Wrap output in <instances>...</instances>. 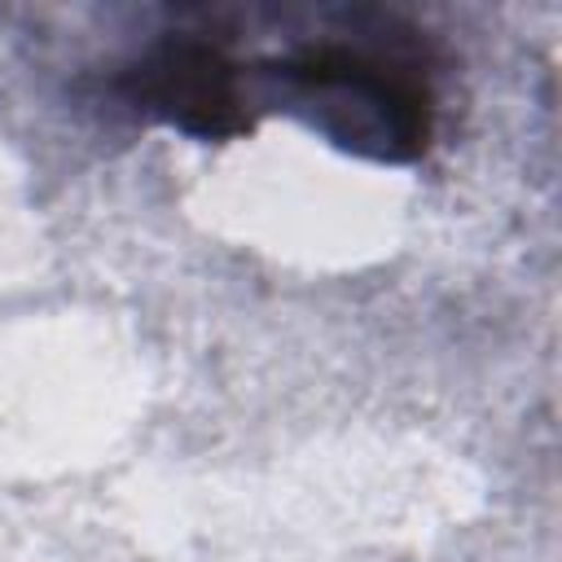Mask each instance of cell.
<instances>
[{"label": "cell", "instance_id": "obj_1", "mask_svg": "<svg viewBox=\"0 0 562 562\" xmlns=\"http://www.w3.org/2000/svg\"><path fill=\"white\" fill-rule=\"evenodd\" d=\"M255 83L325 140L378 162H408L430 140L435 105L422 70L373 44L316 40L268 61Z\"/></svg>", "mask_w": 562, "mask_h": 562}, {"label": "cell", "instance_id": "obj_2", "mask_svg": "<svg viewBox=\"0 0 562 562\" xmlns=\"http://www.w3.org/2000/svg\"><path fill=\"white\" fill-rule=\"evenodd\" d=\"M136 110L167 119L189 136H237L250 127V79L246 66L224 57L215 44L171 35L149 48L127 79Z\"/></svg>", "mask_w": 562, "mask_h": 562}]
</instances>
